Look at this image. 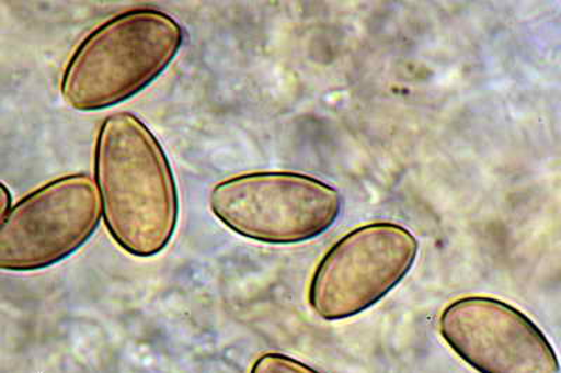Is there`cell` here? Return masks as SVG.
I'll return each instance as SVG.
<instances>
[{
	"mask_svg": "<svg viewBox=\"0 0 561 373\" xmlns=\"http://www.w3.org/2000/svg\"><path fill=\"white\" fill-rule=\"evenodd\" d=\"M94 181L115 244L140 259L162 253L178 228V183L158 136L137 115L119 111L100 125Z\"/></svg>",
	"mask_w": 561,
	"mask_h": 373,
	"instance_id": "obj_1",
	"label": "cell"
},
{
	"mask_svg": "<svg viewBox=\"0 0 561 373\" xmlns=\"http://www.w3.org/2000/svg\"><path fill=\"white\" fill-rule=\"evenodd\" d=\"M182 24L158 9H134L100 24L75 49L61 79L70 109L122 104L153 83L178 57Z\"/></svg>",
	"mask_w": 561,
	"mask_h": 373,
	"instance_id": "obj_2",
	"label": "cell"
},
{
	"mask_svg": "<svg viewBox=\"0 0 561 373\" xmlns=\"http://www.w3.org/2000/svg\"><path fill=\"white\" fill-rule=\"evenodd\" d=\"M209 208L242 238L268 245L304 244L323 235L342 213L334 187L294 171H252L219 181Z\"/></svg>",
	"mask_w": 561,
	"mask_h": 373,
	"instance_id": "obj_3",
	"label": "cell"
},
{
	"mask_svg": "<svg viewBox=\"0 0 561 373\" xmlns=\"http://www.w3.org/2000/svg\"><path fill=\"white\" fill-rule=\"evenodd\" d=\"M419 247L412 231L393 222L351 230L316 267L308 292L314 315L337 321L370 309L408 276Z\"/></svg>",
	"mask_w": 561,
	"mask_h": 373,
	"instance_id": "obj_4",
	"label": "cell"
},
{
	"mask_svg": "<svg viewBox=\"0 0 561 373\" xmlns=\"http://www.w3.org/2000/svg\"><path fill=\"white\" fill-rule=\"evenodd\" d=\"M102 219V201L90 176L49 181L2 215L0 269L30 272L61 263L88 244Z\"/></svg>",
	"mask_w": 561,
	"mask_h": 373,
	"instance_id": "obj_5",
	"label": "cell"
},
{
	"mask_svg": "<svg viewBox=\"0 0 561 373\" xmlns=\"http://www.w3.org/2000/svg\"><path fill=\"white\" fill-rule=\"evenodd\" d=\"M439 335L478 373H560L552 342L517 307L493 296L459 297L439 316Z\"/></svg>",
	"mask_w": 561,
	"mask_h": 373,
	"instance_id": "obj_6",
	"label": "cell"
},
{
	"mask_svg": "<svg viewBox=\"0 0 561 373\" xmlns=\"http://www.w3.org/2000/svg\"><path fill=\"white\" fill-rule=\"evenodd\" d=\"M249 373H322L283 352H265L254 361Z\"/></svg>",
	"mask_w": 561,
	"mask_h": 373,
	"instance_id": "obj_7",
	"label": "cell"
},
{
	"mask_svg": "<svg viewBox=\"0 0 561 373\" xmlns=\"http://www.w3.org/2000/svg\"><path fill=\"white\" fill-rule=\"evenodd\" d=\"M12 206V194H10L8 187L2 184V214L0 215L7 214Z\"/></svg>",
	"mask_w": 561,
	"mask_h": 373,
	"instance_id": "obj_8",
	"label": "cell"
}]
</instances>
